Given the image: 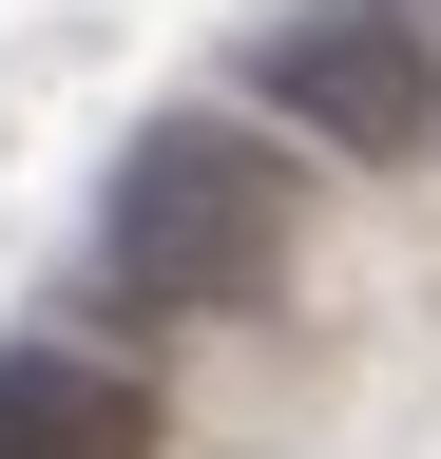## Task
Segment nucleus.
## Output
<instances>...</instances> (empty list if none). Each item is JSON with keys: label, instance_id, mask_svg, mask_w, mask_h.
Here are the masks:
<instances>
[{"label": "nucleus", "instance_id": "nucleus-1", "mask_svg": "<svg viewBox=\"0 0 441 459\" xmlns=\"http://www.w3.org/2000/svg\"><path fill=\"white\" fill-rule=\"evenodd\" d=\"M288 249H307V172L269 134H231V115H154V134L116 153V192H96V287L154 307V325L269 307Z\"/></svg>", "mask_w": 441, "mask_h": 459}, {"label": "nucleus", "instance_id": "nucleus-3", "mask_svg": "<svg viewBox=\"0 0 441 459\" xmlns=\"http://www.w3.org/2000/svg\"><path fill=\"white\" fill-rule=\"evenodd\" d=\"M0 459H154V383L96 344H0Z\"/></svg>", "mask_w": 441, "mask_h": 459}, {"label": "nucleus", "instance_id": "nucleus-2", "mask_svg": "<svg viewBox=\"0 0 441 459\" xmlns=\"http://www.w3.org/2000/svg\"><path fill=\"white\" fill-rule=\"evenodd\" d=\"M250 115L307 134V153H422V115H441L422 0H288V20L250 39Z\"/></svg>", "mask_w": 441, "mask_h": 459}]
</instances>
